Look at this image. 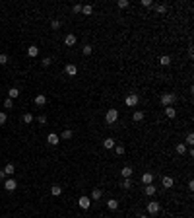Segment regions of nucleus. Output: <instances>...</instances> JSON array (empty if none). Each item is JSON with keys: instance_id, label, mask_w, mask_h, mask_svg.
<instances>
[{"instance_id": "1", "label": "nucleus", "mask_w": 194, "mask_h": 218, "mask_svg": "<svg viewBox=\"0 0 194 218\" xmlns=\"http://www.w3.org/2000/svg\"><path fill=\"white\" fill-rule=\"evenodd\" d=\"M159 102H161V105H163V107H171V105L177 102V95L171 94V92H165V94H161Z\"/></svg>"}, {"instance_id": "2", "label": "nucleus", "mask_w": 194, "mask_h": 218, "mask_svg": "<svg viewBox=\"0 0 194 218\" xmlns=\"http://www.w3.org/2000/svg\"><path fill=\"white\" fill-rule=\"evenodd\" d=\"M117 119H118V109H107V113H105V123L113 125V123H117Z\"/></svg>"}, {"instance_id": "3", "label": "nucleus", "mask_w": 194, "mask_h": 218, "mask_svg": "<svg viewBox=\"0 0 194 218\" xmlns=\"http://www.w3.org/2000/svg\"><path fill=\"white\" fill-rule=\"evenodd\" d=\"M146 210H148V214L155 216L157 212L161 210V205H159V203H155V201H151V203H148V206H146Z\"/></svg>"}, {"instance_id": "4", "label": "nucleus", "mask_w": 194, "mask_h": 218, "mask_svg": "<svg viewBox=\"0 0 194 218\" xmlns=\"http://www.w3.org/2000/svg\"><path fill=\"white\" fill-rule=\"evenodd\" d=\"M140 102V98H138V94H128L126 95V99H124V103L128 105V107H136Z\"/></svg>"}, {"instance_id": "5", "label": "nucleus", "mask_w": 194, "mask_h": 218, "mask_svg": "<svg viewBox=\"0 0 194 218\" xmlns=\"http://www.w3.org/2000/svg\"><path fill=\"white\" fill-rule=\"evenodd\" d=\"M78 206L83 209V210H87V209L91 206V199H90V197H86V195L80 197V199H78Z\"/></svg>"}, {"instance_id": "6", "label": "nucleus", "mask_w": 194, "mask_h": 218, "mask_svg": "<svg viewBox=\"0 0 194 218\" xmlns=\"http://www.w3.org/2000/svg\"><path fill=\"white\" fill-rule=\"evenodd\" d=\"M4 189L10 191V193H12V191H16V189H18V183H16V179H12V177H10V179H4Z\"/></svg>"}, {"instance_id": "7", "label": "nucleus", "mask_w": 194, "mask_h": 218, "mask_svg": "<svg viewBox=\"0 0 194 218\" xmlns=\"http://www.w3.org/2000/svg\"><path fill=\"white\" fill-rule=\"evenodd\" d=\"M64 72L68 74V76H76V74H78V66L74 65V62H68V65L64 66Z\"/></svg>"}, {"instance_id": "8", "label": "nucleus", "mask_w": 194, "mask_h": 218, "mask_svg": "<svg viewBox=\"0 0 194 218\" xmlns=\"http://www.w3.org/2000/svg\"><path fill=\"white\" fill-rule=\"evenodd\" d=\"M76 41H78V37H76L74 33H68V35L64 37V45H66V47H74Z\"/></svg>"}, {"instance_id": "9", "label": "nucleus", "mask_w": 194, "mask_h": 218, "mask_svg": "<svg viewBox=\"0 0 194 218\" xmlns=\"http://www.w3.org/2000/svg\"><path fill=\"white\" fill-rule=\"evenodd\" d=\"M47 142H49L51 146H56V144H58V142H60V136L56 135V132H51V135L47 136Z\"/></svg>"}, {"instance_id": "10", "label": "nucleus", "mask_w": 194, "mask_h": 218, "mask_svg": "<svg viewBox=\"0 0 194 218\" xmlns=\"http://www.w3.org/2000/svg\"><path fill=\"white\" fill-rule=\"evenodd\" d=\"M161 185H163L165 189H171L173 185H175V179L169 177V175H165V177H161Z\"/></svg>"}, {"instance_id": "11", "label": "nucleus", "mask_w": 194, "mask_h": 218, "mask_svg": "<svg viewBox=\"0 0 194 218\" xmlns=\"http://www.w3.org/2000/svg\"><path fill=\"white\" fill-rule=\"evenodd\" d=\"M153 177H155V175L151 173V172H146V173L142 175V183H144V185H151V183H153Z\"/></svg>"}, {"instance_id": "12", "label": "nucleus", "mask_w": 194, "mask_h": 218, "mask_svg": "<svg viewBox=\"0 0 194 218\" xmlns=\"http://www.w3.org/2000/svg\"><path fill=\"white\" fill-rule=\"evenodd\" d=\"M115 146H117L115 138H105V140H103V148H105V150H113Z\"/></svg>"}, {"instance_id": "13", "label": "nucleus", "mask_w": 194, "mask_h": 218, "mask_svg": "<svg viewBox=\"0 0 194 218\" xmlns=\"http://www.w3.org/2000/svg\"><path fill=\"white\" fill-rule=\"evenodd\" d=\"M132 121H134V123H142V121H144V111L136 109L134 113H132Z\"/></svg>"}, {"instance_id": "14", "label": "nucleus", "mask_w": 194, "mask_h": 218, "mask_svg": "<svg viewBox=\"0 0 194 218\" xmlns=\"http://www.w3.org/2000/svg\"><path fill=\"white\" fill-rule=\"evenodd\" d=\"M37 55H39V47H37V45H29V47H27V57L35 58Z\"/></svg>"}, {"instance_id": "15", "label": "nucleus", "mask_w": 194, "mask_h": 218, "mask_svg": "<svg viewBox=\"0 0 194 218\" xmlns=\"http://www.w3.org/2000/svg\"><path fill=\"white\" fill-rule=\"evenodd\" d=\"M132 172H134V169L130 166H124L122 169H120V175H122V179H126V177H132Z\"/></svg>"}, {"instance_id": "16", "label": "nucleus", "mask_w": 194, "mask_h": 218, "mask_svg": "<svg viewBox=\"0 0 194 218\" xmlns=\"http://www.w3.org/2000/svg\"><path fill=\"white\" fill-rule=\"evenodd\" d=\"M45 103H47V95L45 94H37V95H35V105L41 107V105H45Z\"/></svg>"}, {"instance_id": "17", "label": "nucleus", "mask_w": 194, "mask_h": 218, "mask_svg": "<svg viewBox=\"0 0 194 218\" xmlns=\"http://www.w3.org/2000/svg\"><path fill=\"white\" fill-rule=\"evenodd\" d=\"M165 117H167V119H175V117H177V109L173 107V105H171V107H165Z\"/></svg>"}, {"instance_id": "18", "label": "nucleus", "mask_w": 194, "mask_h": 218, "mask_svg": "<svg viewBox=\"0 0 194 218\" xmlns=\"http://www.w3.org/2000/svg\"><path fill=\"white\" fill-rule=\"evenodd\" d=\"M175 150H177V154H181V156H185V154L188 152V148H186V144H185V142H179Z\"/></svg>"}, {"instance_id": "19", "label": "nucleus", "mask_w": 194, "mask_h": 218, "mask_svg": "<svg viewBox=\"0 0 194 218\" xmlns=\"http://www.w3.org/2000/svg\"><path fill=\"white\" fill-rule=\"evenodd\" d=\"M51 195H52V197H58V195H62V187H60L58 183H55V185L51 187Z\"/></svg>"}, {"instance_id": "20", "label": "nucleus", "mask_w": 194, "mask_h": 218, "mask_svg": "<svg viewBox=\"0 0 194 218\" xmlns=\"http://www.w3.org/2000/svg\"><path fill=\"white\" fill-rule=\"evenodd\" d=\"M107 209H109V210H117V209H118V201H117V199H109V201H107Z\"/></svg>"}, {"instance_id": "21", "label": "nucleus", "mask_w": 194, "mask_h": 218, "mask_svg": "<svg viewBox=\"0 0 194 218\" xmlns=\"http://www.w3.org/2000/svg\"><path fill=\"white\" fill-rule=\"evenodd\" d=\"M144 193H146V195H148V197H153V195L157 193V189L153 187V183H151V185H146V189H144Z\"/></svg>"}, {"instance_id": "22", "label": "nucleus", "mask_w": 194, "mask_h": 218, "mask_svg": "<svg viewBox=\"0 0 194 218\" xmlns=\"http://www.w3.org/2000/svg\"><path fill=\"white\" fill-rule=\"evenodd\" d=\"M14 172H16V166H14V164H6V166H4V173H6V175L12 177Z\"/></svg>"}, {"instance_id": "23", "label": "nucleus", "mask_w": 194, "mask_h": 218, "mask_svg": "<svg viewBox=\"0 0 194 218\" xmlns=\"http://www.w3.org/2000/svg\"><path fill=\"white\" fill-rule=\"evenodd\" d=\"M72 136H74V132H72L70 129H66V131H62V135H60V140H70Z\"/></svg>"}, {"instance_id": "24", "label": "nucleus", "mask_w": 194, "mask_h": 218, "mask_svg": "<svg viewBox=\"0 0 194 218\" xmlns=\"http://www.w3.org/2000/svg\"><path fill=\"white\" fill-rule=\"evenodd\" d=\"M159 65H161V66H169V65H171V57H169V55L159 57Z\"/></svg>"}, {"instance_id": "25", "label": "nucleus", "mask_w": 194, "mask_h": 218, "mask_svg": "<svg viewBox=\"0 0 194 218\" xmlns=\"http://www.w3.org/2000/svg\"><path fill=\"white\" fill-rule=\"evenodd\" d=\"M18 95H19V90L18 88H10L8 90V99H16Z\"/></svg>"}, {"instance_id": "26", "label": "nucleus", "mask_w": 194, "mask_h": 218, "mask_svg": "<svg viewBox=\"0 0 194 218\" xmlns=\"http://www.w3.org/2000/svg\"><path fill=\"white\" fill-rule=\"evenodd\" d=\"M101 195H103L101 189H93L91 191V201H99V199H101Z\"/></svg>"}, {"instance_id": "27", "label": "nucleus", "mask_w": 194, "mask_h": 218, "mask_svg": "<svg viewBox=\"0 0 194 218\" xmlns=\"http://www.w3.org/2000/svg\"><path fill=\"white\" fill-rule=\"evenodd\" d=\"M120 187H122V189H130V187H132V179H130V177L122 179V181H120Z\"/></svg>"}, {"instance_id": "28", "label": "nucleus", "mask_w": 194, "mask_h": 218, "mask_svg": "<svg viewBox=\"0 0 194 218\" xmlns=\"http://www.w3.org/2000/svg\"><path fill=\"white\" fill-rule=\"evenodd\" d=\"M82 14L91 16V14H93V6H91V4H87V6H82Z\"/></svg>"}, {"instance_id": "29", "label": "nucleus", "mask_w": 194, "mask_h": 218, "mask_svg": "<svg viewBox=\"0 0 194 218\" xmlns=\"http://www.w3.org/2000/svg\"><path fill=\"white\" fill-rule=\"evenodd\" d=\"M82 53H83V55H86V57H90L91 53H93V47H91V45H83V49H82Z\"/></svg>"}, {"instance_id": "30", "label": "nucleus", "mask_w": 194, "mask_h": 218, "mask_svg": "<svg viewBox=\"0 0 194 218\" xmlns=\"http://www.w3.org/2000/svg\"><path fill=\"white\" fill-rule=\"evenodd\" d=\"M22 119H23V123H25V125H29V123H33V115H31V113H25V115L22 117Z\"/></svg>"}, {"instance_id": "31", "label": "nucleus", "mask_w": 194, "mask_h": 218, "mask_svg": "<svg viewBox=\"0 0 194 218\" xmlns=\"http://www.w3.org/2000/svg\"><path fill=\"white\" fill-rule=\"evenodd\" d=\"M155 12H157V14H165V12H167V6H165V4H157V6H155Z\"/></svg>"}, {"instance_id": "32", "label": "nucleus", "mask_w": 194, "mask_h": 218, "mask_svg": "<svg viewBox=\"0 0 194 218\" xmlns=\"http://www.w3.org/2000/svg\"><path fill=\"white\" fill-rule=\"evenodd\" d=\"M185 144H188V146H192V144H194V135H192V132H188V135H186Z\"/></svg>"}, {"instance_id": "33", "label": "nucleus", "mask_w": 194, "mask_h": 218, "mask_svg": "<svg viewBox=\"0 0 194 218\" xmlns=\"http://www.w3.org/2000/svg\"><path fill=\"white\" fill-rule=\"evenodd\" d=\"M115 152H117V156H122V154L126 152V150H124V146H122V144H117V146H115Z\"/></svg>"}, {"instance_id": "34", "label": "nucleus", "mask_w": 194, "mask_h": 218, "mask_svg": "<svg viewBox=\"0 0 194 218\" xmlns=\"http://www.w3.org/2000/svg\"><path fill=\"white\" fill-rule=\"evenodd\" d=\"M117 6H118L120 10H122V8H128V6H130V2H128V0H118V2H117Z\"/></svg>"}, {"instance_id": "35", "label": "nucleus", "mask_w": 194, "mask_h": 218, "mask_svg": "<svg viewBox=\"0 0 194 218\" xmlns=\"http://www.w3.org/2000/svg\"><path fill=\"white\" fill-rule=\"evenodd\" d=\"M8 61H10V57L6 53H2V55H0V65H8Z\"/></svg>"}, {"instance_id": "36", "label": "nucleus", "mask_w": 194, "mask_h": 218, "mask_svg": "<svg viewBox=\"0 0 194 218\" xmlns=\"http://www.w3.org/2000/svg\"><path fill=\"white\" fill-rule=\"evenodd\" d=\"M60 25H62L60 20H52V22H51V28H52V29H60Z\"/></svg>"}, {"instance_id": "37", "label": "nucleus", "mask_w": 194, "mask_h": 218, "mask_svg": "<svg viewBox=\"0 0 194 218\" xmlns=\"http://www.w3.org/2000/svg\"><path fill=\"white\" fill-rule=\"evenodd\" d=\"M6 121H8V115L4 113V111H0V125H4Z\"/></svg>"}, {"instance_id": "38", "label": "nucleus", "mask_w": 194, "mask_h": 218, "mask_svg": "<svg viewBox=\"0 0 194 218\" xmlns=\"http://www.w3.org/2000/svg\"><path fill=\"white\" fill-rule=\"evenodd\" d=\"M72 12H74V14H80V12H82V4H74V6H72Z\"/></svg>"}, {"instance_id": "39", "label": "nucleus", "mask_w": 194, "mask_h": 218, "mask_svg": "<svg viewBox=\"0 0 194 218\" xmlns=\"http://www.w3.org/2000/svg\"><path fill=\"white\" fill-rule=\"evenodd\" d=\"M12 105H14V99H6L4 102V109H12Z\"/></svg>"}, {"instance_id": "40", "label": "nucleus", "mask_w": 194, "mask_h": 218, "mask_svg": "<svg viewBox=\"0 0 194 218\" xmlns=\"http://www.w3.org/2000/svg\"><path fill=\"white\" fill-rule=\"evenodd\" d=\"M37 121H39V125H47V117H45V115H39Z\"/></svg>"}, {"instance_id": "41", "label": "nucleus", "mask_w": 194, "mask_h": 218, "mask_svg": "<svg viewBox=\"0 0 194 218\" xmlns=\"http://www.w3.org/2000/svg\"><path fill=\"white\" fill-rule=\"evenodd\" d=\"M142 6L150 8V6H153V2H151V0H142Z\"/></svg>"}, {"instance_id": "42", "label": "nucleus", "mask_w": 194, "mask_h": 218, "mask_svg": "<svg viewBox=\"0 0 194 218\" xmlns=\"http://www.w3.org/2000/svg\"><path fill=\"white\" fill-rule=\"evenodd\" d=\"M51 62H52V61H51L49 57H45V58H43V66H51Z\"/></svg>"}, {"instance_id": "43", "label": "nucleus", "mask_w": 194, "mask_h": 218, "mask_svg": "<svg viewBox=\"0 0 194 218\" xmlns=\"http://www.w3.org/2000/svg\"><path fill=\"white\" fill-rule=\"evenodd\" d=\"M188 189H190V191H194V181H192V179L188 181Z\"/></svg>"}, {"instance_id": "44", "label": "nucleus", "mask_w": 194, "mask_h": 218, "mask_svg": "<svg viewBox=\"0 0 194 218\" xmlns=\"http://www.w3.org/2000/svg\"><path fill=\"white\" fill-rule=\"evenodd\" d=\"M4 177H6V173H4V169H0V181H2Z\"/></svg>"}, {"instance_id": "45", "label": "nucleus", "mask_w": 194, "mask_h": 218, "mask_svg": "<svg viewBox=\"0 0 194 218\" xmlns=\"http://www.w3.org/2000/svg\"><path fill=\"white\" fill-rule=\"evenodd\" d=\"M138 218H148V216H144V214H140V216H138Z\"/></svg>"}]
</instances>
